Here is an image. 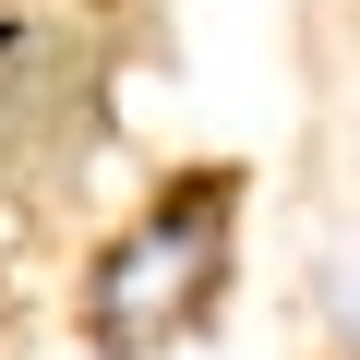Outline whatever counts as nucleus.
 I'll list each match as a JSON object with an SVG mask.
<instances>
[{
	"label": "nucleus",
	"mask_w": 360,
	"mask_h": 360,
	"mask_svg": "<svg viewBox=\"0 0 360 360\" xmlns=\"http://www.w3.org/2000/svg\"><path fill=\"white\" fill-rule=\"evenodd\" d=\"M229 252H240V168L168 180V193L96 252V276H84V336H96L108 360H156V348H180V336L217 312Z\"/></svg>",
	"instance_id": "f257e3e1"
},
{
	"label": "nucleus",
	"mask_w": 360,
	"mask_h": 360,
	"mask_svg": "<svg viewBox=\"0 0 360 360\" xmlns=\"http://www.w3.org/2000/svg\"><path fill=\"white\" fill-rule=\"evenodd\" d=\"M324 312H336V348L360 360V217H348V240H336V264H324Z\"/></svg>",
	"instance_id": "f03ea898"
}]
</instances>
